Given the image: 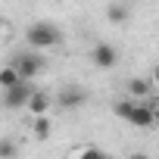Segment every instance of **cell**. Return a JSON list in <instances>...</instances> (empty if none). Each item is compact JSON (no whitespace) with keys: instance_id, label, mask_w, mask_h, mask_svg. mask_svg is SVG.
<instances>
[{"instance_id":"obj_1","label":"cell","mask_w":159,"mask_h":159,"mask_svg":"<svg viewBox=\"0 0 159 159\" xmlns=\"http://www.w3.org/2000/svg\"><path fill=\"white\" fill-rule=\"evenodd\" d=\"M25 44H28L31 50H47V47L62 44V31H59V25H53V22H34V25L25 31Z\"/></svg>"},{"instance_id":"obj_2","label":"cell","mask_w":159,"mask_h":159,"mask_svg":"<svg viewBox=\"0 0 159 159\" xmlns=\"http://www.w3.org/2000/svg\"><path fill=\"white\" fill-rule=\"evenodd\" d=\"M116 116L119 119H125V122H131L134 128H150L153 122H156V109H150V106H140V103H116Z\"/></svg>"},{"instance_id":"obj_3","label":"cell","mask_w":159,"mask_h":159,"mask_svg":"<svg viewBox=\"0 0 159 159\" xmlns=\"http://www.w3.org/2000/svg\"><path fill=\"white\" fill-rule=\"evenodd\" d=\"M34 91H38V88H31V81H22V84H16L13 91H3V106H7V109H25Z\"/></svg>"},{"instance_id":"obj_4","label":"cell","mask_w":159,"mask_h":159,"mask_svg":"<svg viewBox=\"0 0 159 159\" xmlns=\"http://www.w3.org/2000/svg\"><path fill=\"white\" fill-rule=\"evenodd\" d=\"M13 66L19 69V75L25 78V81H31V78L41 72L44 59H41V53H34V50H25V53H19V56L13 59Z\"/></svg>"},{"instance_id":"obj_5","label":"cell","mask_w":159,"mask_h":159,"mask_svg":"<svg viewBox=\"0 0 159 159\" xmlns=\"http://www.w3.org/2000/svg\"><path fill=\"white\" fill-rule=\"evenodd\" d=\"M56 103H59L62 109H78V106L88 103V91L78 88V84H69V88H62V91L56 94Z\"/></svg>"},{"instance_id":"obj_6","label":"cell","mask_w":159,"mask_h":159,"mask_svg":"<svg viewBox=\"0 0 159 159\" xmlns=\"http://www.w3.org/2000/svg\"><path fill=\"white\" fill-rule=\"evenodd\" d=\"M91 59H94V66H97V69L109 72V69H116L119 53H116V47H109V44H97V47L91 50Z\"/></svg>"},{"instance_id":"obj_7","label":"cell","mask_w":159,"mask_h":159,"mask_svg":"<svg viewBox=\"0 0 159 159\" xmlns=\"http://www.w3.org/2000/svg\"><path fill=\"white\" fill-rule=\"evenodd\" d=\"M25 112H31L34 119H38V116H47V112H50V94H47V91H34L31 100H28V106H25Z\"/></svg>"},{"instance_id":"obj_8","label":"cell","mask_w":159,"mask_h":159,"mask_svg":"<svg viewBox=\"0 0 159 159\" xmlns=\"http://www.w3.org/2000/svg\"><path fill=\"white\" fill-rule=\"evenodd\" d=\"M22 81H25V78L19 75V69H16V66H7L3 72H0V88H3V91H13V88H16V84H22Z\"/></svg>"},{"instance_id":"obj_9","label":"cell","mask_w":159,"mask_h":159,"mask_svg":"<svg viewBox=\"0 0 159 159\" xmlns=\"http://www.w3.org/2000/svg\"><path fill=\"white\" fill-rule=\"evenodd\" d=\"M128 13H131V10H128L125 3H109V7H106V19H109L112 25H122V22H128Z\"/></svg>"},{"instance_id":"obj_10","label":"cell","mask_w":159,"mask_h":159,"mask_svg":"<svg viewBox=\"0 0 159 159\" xmlns=\"http://www.w3.org/2000/svg\"><path fill=\"white\" fill-rule=\"evenodd\" d=\"M31 131H34V137H38V140H47V137H50V131H53L50 116H38V119L31 122Z\"/></svg>"},{"instance_id":"obj_11","label":"cell","mask_w":159,"mask_h":159,"mask_svg":"<svg viewBox=\"0 0 159 159\" xmlns=\"http://www.w3.org/2000/svg\"><path fill=\"white\" fill-rule=\"evenodd\" d=\"M125 88H128V94H134V97H147V94H150V81H147V78H131Z\"/></svg>"},{"instance_id":"obj_12","label":"cell","mask_w":159,"mask_h":159,"mask_svg":"<svg viewBox=\"0 0 159 159\" xmlns=\"http://www.w3.org/2000/svg\"><path fill=\"white\" fill-rule=\"evenodd\" d=\"M75 159H109L103 150H97V147H84V150H78V156Z\"/></svg>"},{"instance_id":"obj_13","label":"cell","mask_w":159,"mask_h":159,"mask_svg":"<svg viewBox=\"0 0 159 159\" xmlns=\"http://www.w3.org/2000/svg\"><path fill=\"white\" fill-rule=\"evenodd\" d=\"M13 156H16L13 140H3V143H0V159H13Z\"/></svg>"},{"instance_id":"obj_14","label":"cell","mask_w":159,"mask_h":159,"mask_svg":"<svg viewBox=\"0 0 159 159\" xmlns=\"http://www.w3.org/2000/svg\"><path fill=\"white\" fill-rule=\"evenodd\" d=\"M153 84H159V62L153 66Z\"/></svg>"},{"instance_id":"obj_15","label":"cell","mask_w":159,"mask_h":159,"mask_svg":"<svg viewBox=\"0 0 159 159\" xmlns=\"http://www.w3.org/2000/svg\"><path fill=\"white\" fill-rule=\"evenodd\" d=\"M128 159H150L147 153H134V156H128Z\"/></svg>"},{"instance_id":"obj_16","label":"cell","mask_w":159,"mask_h":159,"mask_svg":"<svg viewBox=\"0 0 159 159\" xmlns=\"http://www.w3.org/2000/svg\"><path fill=\"white\" fill-rule=\"evenodd\" d=\"M156 119H159V109H156Z\"/></svg>"}]
</instances>
